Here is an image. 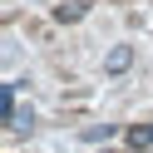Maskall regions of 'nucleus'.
<instances>
[{"instance_id":"nucleus-1","label":"nucleus","mask_w":153,"mask_h":153,"mask_svg":"<svg viewBox=\"0 0 153 153\" xmlns=\"http://www.w3.org/2000/svg\"><path fill=\"white\" fill-rule=\"evenodd\" d=\"M5 128L10 133H30L35 128V109L30 104H10V109H5Z\"/></svg>"},{"instance_id":"nucleus-2","label":"nucleus","mask_w":153,"mask_h":153,"mask_svg":"<svg viewBox=\"0 0 153 153\" xmlns=\"http://www.w3.org/2000/svg\"><path fill=\"white\" fill-rule=\"evenodd\" d=\"M133 64V45H114L109 54H104V74H123Z\"/></svg>"},{"instance_id":"nucleus-3","label":"nucleus","mask_w":153,"mask_h":153,"mask_svg":"<svg viewBox=\"0 0 153 153\" xmlns=\"http://www.w3.org/2000/svg\"><path fill=\"white\" fill-rule=\"evenodd\" d=\"M84 15H89V5H84V0H69V5L54 10V20H59V25H74V20H84Z\"/></svg>"},{"instance_id":"nucleus-4","label":"nucleus","mask_w":153,"mask_h":153,"mask_svg":"<svg viewBox=\"0 0 153 153\" xmlns=\"http://www.w3.org/2000/svg\"><path fill=\"white\" fill-rule=\"evenodd\" d=\"M128 138H133V148H153V123H148V128H133Z\"/></svg>"}]
</instances>
